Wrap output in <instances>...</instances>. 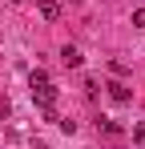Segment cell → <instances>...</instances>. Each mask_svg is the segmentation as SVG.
I'll return each mask as SVG.
<instances>
[{
  "mask_svg": "<svg viewBox=\"0 0 145 149\" xmlns=\"http://www.w3.org/2000/svg\"><path fill=\"white\" fill-rule=\"evenodd\" d=\"M28 81H32V101L36 105H56V89H52V81L45 77V69H36Z\"/></svg>",
  "mask_w": 145,
  "mask_h": 149,
  "instance_id": "obj_1",
  "label": "cell"
},
{
  "mask_svg": "<svg viewBox=\"0 0 145 149\" xmlns=\"http://www.w3.org/2000/svg\"><path fill=\"white\" fill-rule=\"evenodd\" d=\"M61 65H65V69H81V49L65 45V49H61Z\"/></svg>",
  "mask_w": 145,
  "mask_h": 149,
  "instance_id": "obj_2",
  "label": "cell"
},
{
  "mask_svg": "<svg viewBox=\"0 0 145 149\" xmlns=\"http://www.w3.org/2000/svg\"><path fill=\"white\" fill-rule=\"evenodd\" d=\"M36 12H40L45 20H56V16H61V4H52V0H40V4H36Z\"/></svg>",
  "mask_w": 145,
  "mask_h": 149,
  "instance_id": "obj_3",
  "label": "cell"
},
{
  "mask_svg": "<svg viewBox=\"0 0 145 149\" xmlns=\"http://www.w3.org/2000/svg\"><path fill=\"white\" fill-rule=\"evenodd\" d=\"M109 97L117 101V105H125V101H129V89H125L121 81H109Z\"/></svg>",
  "mask_w": 145,
  "mask_h": 149,
  "instance_id": "obj_4",
  "label": "cell"
},
{
  "mask_svg": "<svg viewBox=\"0 0 145 149\" xmlns=\"http://www.w3.org/2000/svg\"><path fill=\"white\" fill-rule=\"evenodd\" d=\"M133 28H145V8H137V12H133Z\"/></svg>",
  "mask_w": 145,
  "mask_h": 149,
  "instance_id": "obj_5",
  "label": "cell"
},
{
  "mask_svg": "<svg viewBox=\"0 0 145 149\" xmlns=\"http://www.w3.org/2000/svg\"><path fill=\"white\" fill-rule=\"evenodd\" d=\"M133 141H137V145H145V125H137V129H133Z\"/></svg>",
  "mask_w": 145,
  "mask_h": 149,
  "instance_id": "obj_6",
  "label": "cell"
},
{
  "mask_svg": "<svg viewBox=\"0 0 145 149\" xmlns=\"http://www.w3.org/2000/svg\"><path fill=\"white\" fill-rule=\"evenodd\" d=\"M8 4H20V0H8Z\"/></svg>",
  "mask_w": 145,
  "mask_h": 149,
  "instance_id": "obj_7",
  "label": "cell"
}]
</instances>
